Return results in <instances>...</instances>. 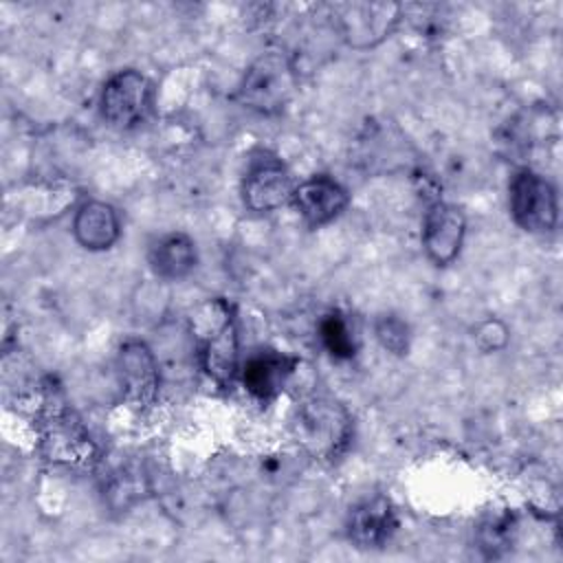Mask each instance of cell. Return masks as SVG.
Here are the masks:
<instances>
[{
	"label": "cell",
	"mask_w": 563,
	"mask_h": 563,
	"mask_svg": "<svg viewBox=\"0 0 563 563\" xmlns=\"http://www.w3.org/2000/svg\"><path fill=\"white\" fill-rule=\"evenodd\" d=\"M194 334L200 369L220 387L240 374V336L233 303L224 297L205 299L187 317Z\"/></svg>",
	"instance_id": "cell-1"
},
{
	"label": "cell",
	"mask_w": 563,
	"mask_h": 563,
	"mask_svg": "<svg viewBox=\"0 0 563 563\" xmlns=\"http://www.w3.org/2000/svg\"><path fill=\"white\" fill-rule=\"evenodd\" d=\"M292 433L312 460L334 464L350 449L354 422L336 398L310 396L295 409Z\"/></svg>",
	"instance_id": "cell-2"
},
{
	"label": "cell",
	"mask_w": 563,
	"mask_h": 563,
	"mask_svg": "<svg viewBox=\"0 0 563 563\" xmlns=\"http://www.w3.org/2000/svg\"><path fill=\"white\" fill-rule=\"evenodd\" d=\"M297 68L282 51L260 53L246 68L238 99L244 108L257 114H279L297 92Z\"/></svg>",
	"instance_id": "cell-3"
},
{
	"label": "cell",
	"mask_w": 563,
	"mask_h": 563,
	"mask_svg": "<svg viewBox=\"0 0 563 563\" xmlns=\"http://www.w3.org/2000/svg\"><path fill=\"white\" fill-rule=\"evenodd\" d=\"M508 205L510 216L528 233H550L559 222V198L552 183L523 167L519 169L508 185Z\"/></svg>",
	"instance_id": "cell-4"
},
{
	"label": "cell",
	"mask_w": 563,
	"mask_h": 563,
	"mask_svg": "<svg viewBox=\"0 0 563 563\" xmlns=\"http://www.w3.org/2000/svg\"><path fill=\"white\" fill-rule=\"evenodd\" d=\"M152 106V84L134 68L110 75L99 95V114L114 130H132L141 125Z\"/></svg>",
	"instance_id": "cell-5"
},
{
	"label": "cell",
	"mask_w": 563,
	"mask_h": 563,
	"mask_svg": "<svg viewBox=\"0 0 563 563\" xmlns=\"http://www.w3.org/2000/svg\"><path fill=\"white\" fill-rule=\"evenodd\" d=\"M400 18L402 7L396 2H347L336 9L334 24L347 46L367 51L385 42Z\"/></svg>",
	"instance_id": "cell-6"
},
{
	"label": "cell",
	"mask_w": 563,
	"mask_h": 563,
	"mask_svg": "<svg viewBox=\"0 0 563 563\" xmlns=\"http://www.w3.org/2000/svg\"><path fill=\"white\" fill-rule=\"evenodd\" d=\"M117 376L123 396L134 407H147L163 380L152 345L143 339H128L117 350Z\"/></svg>",
	"instance_id": "cell-7"
},
{
	"label": "cell",
	"mask_w": 563,
	"mask_h": 563,
	"mask_svg": "<svg viewBox=\"0 0 563 563\" xmlns=\"http://www.w3.org/2000/svg\"><path fill=\"white\" fill-rule=\"evenodd\" d=\"M295 183L275 156L253 158L242 178V202L253 213H271L290 202Z\"/></svg>",
	"instance_id": "cell-8"
},
{
	"label": "cell",
	"mask_w": 563,
	"mask_h": 563,
	"mask_svg": "<svg viewBox=\"0 0 563 563\" xmlns=\"http://www.w3.org/2000/svg\"><path fill=\"white\" fill-rule=\"evenodd\" d=\"M466 235V218L460 207L433 200L422 218V246L435 266H449L462 251Z\"/></svg>",
	"instance_id": "cell-9"
},
{
	"label": "cell",
	"mask_w": 563,
	"mask_h": 563,
	"mask_svg": "<svg viewBox=\"0 0 563 563\" xmlns=\"http://www.w3.org/2000/svg\"><path fill=\"white\" fill-rule=\"evenodd\" d=\"M290 205L310 229H319L339 218L350 205L347 189L328 174H314L295 185Z\"/></svg>",
	"instance_id": "cell-10"
},
{
	"label": "cell",
	"mask_w": 563,
	"mask_h": 563,
	"mask_svg": "<svg viewBox=\"0 0 563 563\" xmlns=\"http://www.w3.org/2000/svg\"><path fill=\"white\" fill-rule=\"evenodd\" d=\"M154 330H156V343H150V345L156 354L161 376L169 380H185L194 376V372L200 369V365H198L196 341L187 321L180 323V321L165 319Z\"/></svg>",
	"instance_id": "cell-11"
},
{
	"label": "cell",
	"mask_w": 563,
	"mask_h": 563,
	"mask_svg": "<svg viewBox=\"0 0 563 563\" xmlns=\"http://www.w3.org/2000/svg\"><path fill=\"white\" fill-rule=\"evenodd\" d=\"M297 358L277 350H262L251 354L240 365V380L244 389L257 400H273L290 380Z\"/></svg>",
	"instance_id": "cell-12"
},
{
	"label": "cell",
	"mask_w": 563,
	"mask_h": 563,
	"mask_svg": "<svg viewBox=\"0 0 563 563\" xmlns=\"http://www.w3.org/2000/svg\"><path fill=\"white\" fill-rule=\"evenodd\" d=\"M396 528H398V517H396L394 504L385 495H374L361 501L350 512V521H347L350 541L365 550L383 548L394 537Z\"/></svg>",
	"instance_id": "cell-13"
},
{
	"label": "cell",
	"mask_w": 563,
	"mask_h": 563,
	"mask_svg": "<svg viewBox=\"0 0 563 563\" xmlns=\"http://www.w3.org/2000/svg\"><path fill=\"white\" fill-rule=\"evenodd\" d=\"M73 235L86 251H108L121 235L119 213L110 202L86 200L73 218Z\"/></svg>",
	"instance_id": "cell-14"
},
{
	"label": "cell",
	"mask_w": 563,
	"mask_h": 563,
	"mask_svg": "<svg viewBox=\"0 0 563 563\" xmlns=\"http://www.w3.org/2000/svg\"><path fill=\"white\" fill-rule=\"evenodd\" d=\"M147 262L154 277L163 282H180L198 264L196 242L183 231L165 233L150 246Z\"/></svg>",
	"instance_id": "cell-15"
},
{
	"label": "cell",
	"mask_w": 563,
	"mask_h": 563,
	"mask_svg": "<svg viewBox=\"0 0 563 563\" xmlns=\"http://www.w3.org/2000/svg\"><path fill=\"white\" fill-rule=\"evenodd\" d=\"M42 440L53 460L81 462L92 453L90 438L81 429L79 420L68 413H53L46 422Z\"/></svg>",
	"instance_id": "cell-16"
},
{
	"label": "cell",
	"mask_w": 563,
	"mask_h": 563,
	"mask_svg": "<svg viewBox=\"0 0 563 563\" xmlns=\"http://www.w3.org/2000/svg\"><path fill=\"white\" fill-rule=\"evenodd\" d=\"M169 282H163L158 277L143 282L136 286L132 295V312L134 319L141 323H150L156 328L167 319V308H169Z\"/></svg>",
	"instance_id": "cell-17"
},
{
	"label": "cell",
	"mask_w": 563,
	"mask_h": 563,
	"mask_svg": "<svg viewBox=\"0 0 563 563\" xmlns=\"http://www.w3.org/2000/svg\"><path fill=\"white\" fill-rule=\"evenodd\" d=\"M319 339L325 352L339 361H347L356 354V336L347 317L341 310H330L319 321Z\"/></svg>",
	"instance_id": "cell-18"
},
{
	"label": "cell",
	"mask_w": 563,
	"mask_h": 563,
	"mask_svg": "<svg viewBox=\"0 0 563 563\" xmlns=\"http://www.w3.org/2000/svg\"><path fill=\"white\" fill-rule=\"evenodd\" d=\"M374 332H376L378 343L387 352H391L396 356H405L409 352L411 332H409V325L400 317H396V314H380L374 321Z\"/></svg>",
	"instance_id": "cell-19"
},
{
	"label": "cell",
	"mask_w": 563,
	"mask_h": 563,
	"mask_svg": "<svg viewBox=\"0 0 563 563\" xmlns=\"http://www.w3.org/2000/svg\"><path fill=\"white\" fill-rule=\"evenodd\" d=\"M473 341L482 352H499L508 345L510 341V330L508 325L497 319V317H488L484 321H479L473 330Z\"/></svg>",
	"instance_id": "cell-20"
},
{
	"label": "cell",
	"mask_w": 563,
	"mask_h": 563,
	"mask_svg": "<svg viewBox=\"0 0 563 563\" xmlns=\"http://www.w3.org/2000/svg\"><path fill=\"white\" fill-rule=\"evenodd\" d=\"M508 532H510L508 519H497V521H493L490 526L482 528V548L488 550L490 556H495L497 550L506 545Z\"/></svg>",
	"instance_id": "cell-21"
}]
</instances>
